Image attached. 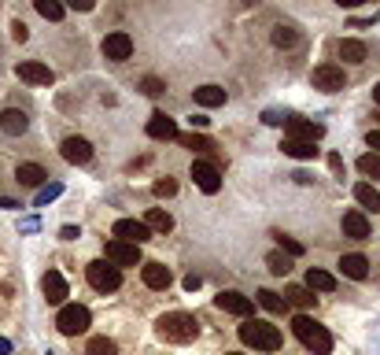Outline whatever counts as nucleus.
Wrapping results in <instances>:
<instances>
[{
    "mask_svg": "<svg viewBox=\"0 0 380 355\" xmlns=\"http://www.w3.org/2000/svg\"><path fill=\"white\" fill-rule=\"evenodd\" d=\"M155 329H159V337L170 340V344H189V340H196L200 322L192 315H184V311H170V315H162L155 322Z\"/></svg>",
    "mask_w": 380,
    "mask_h": 355,
    "instance_id": "obj_1",
    "label": "nucleus"
},
{
    "mask_svg": "<svg viewBox=\"0 0 380 355\" xmlns=\"http://www.w3.org/2000/svg\"><path fill=\"white\" fill-rule=\"evenodd\" d=\"M240 340L247 348H258V352H277L281 344H285V333L277 326H269V322H258V318H247L240 326Z\"/></svg>",
    "mask_w": 380,
    "mask_h": 355,
    "instance_id": "obj_2",
    "label": "nucleus"
},
{
    "mask_svg": "<svg viewBox=\"0 0 380 355\" xmlns=\"http://www.w3.org/2000/svg\"><path fill=\"white\" fill-rule=\"evenodd\" d=\"M292 333H296V337L303 340V348L314 352V355H329V352H332L329 329L318 326V322L307 318V315H296V318H292Z\"/></svg>",
    "mask_w": 380,
    "mask_h": 355,
    "instance_id": "obj_3",
    "label": "nucleus"
},
{
    "mask_svg": "<svg viewBox=\"0 0 380 355\" xmlns=\"http://www.w3.org/2000/svg\"><path fill=\"white\" fill-rule=\"evenodd\" d=\"M285 137L288 141H307V145H318L325 137V126L314 122V118H303V115H285Z\"/></svg>",
    "mask_w": 380,
    "mask_h": 355,
    "instance_id": "obj_4",
    "label": "nucleus"
},
{
    "mask_svg": "<svg viewBox=\"0 0 380 355\" xmlns=\"http://www.w3.org/2000/svg\"><path fill=\"white\" fill-rule=\"evenodd\" d=\"M89 322H93V315H89V307H82V304H63L59 315H56V326H59V333H67V337L85 333Z\"/></svg>",
    "mask_w": 380,
    "mask_h": 355,
    "instance_id": "obj_5",
    "label": "nucleus"
},
{
    "mask_svg": "<svg viewBox=\"0 0 380 355\" xmlns=\"http://www.w3.org/2000/svg\"><path fill=\"white\" fill-rule=\"evenodd\" d=\"M85 277H89V285L96 293H115V289L122 285V271H115V266L104 263V260H93L85 266Z\"/></svg>",
    "mask_w": 380,
    "mask_h": 355,
    "instance_id": "obj_6",
    "label": "nucleus"
},
{
    "mask_svg": "<svg viewBox=\"0 0 380 355\" xmlns=\"http://www.w3.org/2000/svg\"><path fill=\"white\" fill-rule=\"evenodd\" d=\"M310 85H314V89H321V93H340L347 85L343 67H336V63H321V67H314Z\"/></svg>",
    "mask_w": 380,
    "mask_h": 355,
    "instance_id": "obj_7",
    "label": "nucleus"
},
{
    "mask_svg": "<svg viewBox=\"0 0 380 355\" xmlns=\"http://www.w3.org/2000/svg\"><path fill=\"white\" fill-rule=\"evenodd\" d=\"M104 263H111L115 271H122V266H137L140 263V248H137V244H126V241H107Z\"/></svg>",
    "mask_w": 380,
    "mask_h": 355,
    "instance_id": "obj_8",
    "label": "nucleus"
},
{
    "mask_svg": "<svg viewBox=\"0 0 380 355\" xmlns=\"http://www.w3.org/2000/svg\"><path fill=\"white\" fill-rule=\"evenodd\" d=\"M104 60H111V63H126L129 56H133V37L126 34V30H115V34H107L104 37Z\"/></svg>",
    "mask_w": 380,
    "mask_h": 355,
    "instance_id": "obj_9",
    "label": "nucleus"
},
{
    "mask_svg": "<svg viewBox=\"0 0 380 355\" xmlns=\"http://www.w3.org/2000/svg\"><path fill=\"white\" fill-rule=\"evenodd\" d=\"M148 237H151V230L144 222H137V219H118L115 222V241H126V244H137V248H140Z\"/></svg>",
    "mask_w": 380,
    "mask_h": 355,
    "instance_id": "obj_10",
    "label": "nucleus"
},
{
    "mask_svg": "<svg viewBox=\"0 0 380 355\" xmlns=\"http://www.w3.org/2000/svg\"><path fill=\"white\" fill-rule=\"evenodd\" d=\"M214 304H218V311H225V315H240V318H247L255 311V304H251V296H244V293H218L214 296Z\"/></svg>",
    "mask_w": 380,
    "mask_h": 355,
    "instance_id": "obj_11",
    "label": "nucleus"
},
{
    "mask_svg": "<svg viewBox=\"0 0 380 355\" xmlns=\"http://www.w3.org/2000/svg\"><path fill=\"white\" fill-rule=\"evenodd\" d=\"M192 181H196L203 192H211V197L222 189V174H218V167H214V163H203V159H196V163H192Z\"/></svg>",
    "mask_w": 380,
    "mask_h": 355,
    "instance_id": "obj_12",
    "label": "nucleus"
},
{
    "mask_svg": "<svg viewBox=\"0 0 380 355\" xmlns=\"http://www.w3.org/2000/svg\"><path fill=\"white\" fill-rule=\"evenodd\" d=\"M15 74H19L23 82H30V85H52V82H56V74H52V71L45 67V63H37V60L19 63V67H15Z\"/></svg>",
    "mask_w": 380,
    "mask_h": 355,
    "instance_id": "obj_13",
    "label": "nucleus"
},
{
    "mask_svg": "<svg viewBox=\"0 0 380 355\" xmlns=\"http://www.w3.org/2000/svg\"><path fill=\"white\" fill-rule=\"evenodd\" d=\"M41 293H45L48 304H63L70 293H67V282H63V274L59 271H48L45 277H41Z\"/></svg>",
    "mask_w": 380,
    "mask_h": 355,
    "instance_id": "obj_14",
    "label": "nucleus"
},
{
    "mask_svg": "<svg viewBox=\"0 0 380 355\" xmlns=\"http://www.w3.org/2000/svg\"><path fill=\"white\" fill-rule=\"evenodd\" d=\"M148 137H155V141H173V137H178V122H173L170 115L155 111L148 118Z\"/></svg>",
    "mask_w": 380,
    "mask_h": 355,
    "instance_id": "obj_15",
    "label": "nucleus"
},
{
    "mask_svg": "<svg viewBox=\"0 0 380 355\" xmlns=\"http://www.w3.org/2000/svg\"><path fill=\"white\" fill-rule=\"evenodd\" d=\"M59 148H63V159H67V163H89L93 159V145L85 141V137H67Z\"/></svg>",
    "mask_w": 380,
    "mask_h": 355,
    "instance_id": "obj_16",
    "label": "nucleus"
},
{
    "mask_svg": "<svg viewBox=\"0 0 380 355\" xmlns=\"http://www.w3.org/2000/svg\"><path fill=\"white\" fill-rule=\"evenodd\" d=\"M343 237H351V241H369V219L362 211L343 215Z\"/></svg>",
    "mask_w": 380,
    "mask_h": 355,
    "instance_id": "obj_17",
    "label": "nucleus"
},
{
    "mask_svg": "<svg viewBox=\"0 0 380 355\" xmlns=\"http://www.w3.org/2000/svg\"><path fill=\"white\" fill-rule=\"evenodd\" d=\"M144 285L148 289H170L173 282V274H170V266H162V263H144Z\"/></svg>",
    "mask_w": 380,
    "mask_h": 355,
    "instance_id": "obj_18",
    "label": "nucleus"
},
{
    "mask_svg": "<svg viewBox=\"0 0 380 355\" xmlns=\"http://www.w3.org/2000/svg\"><path fill=\"white\" fill-rule=\"evenodd\" d=\"M336 56H340L343 63H365V45L362 41H354V37H343V41H336Z\"/></svg>",
    "mask_w": 380,
    "mask_h": 355,
    "instance_id": "obj_19",
    "label": "nucleus"
},
{
    "mask_svg": "<svg viewBox=\"0 0 380 355\" xmlns=\"http://www.w3.org/2000/svg\"><path fill=\"white\" fill-rule=\"evenodd\" d=\"M26 126H30V118H26V111H19V107H8V111L0 115V130L12 134V137L26 134Z\"/></svg>",
    "mask_w": 380,
    "mask_h": 355,
    "instance_id": "obj_20",
    "label": "nucleus"
},
{
    "mask_svg": "<svg viewBox=\"0 0 380 355\" xmlns=\"http://www.w3.org/2000/svg\"><path fill=\"white\" fill-rule=\"evenodd\" d=\"M15 178H19V185H30V189H41V185L48 181L45 167H37V163H19Z\"/></svg>",
    "mask_w": 380,
    "mask_h": 355,
    "instance_id": "obj_21",
    "label": "nucleus"
},
{
    "mask_svg": "<svg viewBox=\"0 0 380 355\" xmlns=\"http://www.w3.org/2000/svg\"><path fill=\"white\" fill-rule=\"evenodd\" d=\"M340 271L347 277H354V282H365V277H369V260H365V255H343Z\"/></svg>",
    "mask_w": 380,
    "mask_h": 355,
    "instance_id": "obj_22",
    "label": "nucleus"
},
{
    "mask_svg": "<svg viewBox=\"0 0 380 355\" xmlns=\"http://www.w3.org/2000/svg\"><path fill=\"white\" fill-rule=\"evenodd\" d=\"M307 289H310V293H332V289H336V277H332L329 271L310 266V271H307Z\"/></svg>",
    "mask_w": 380,
    "mask_h": 355,
    "instance_id": "obj_23",
    "label": "nucleus"
},
{
    "mask_svg": "<svg viewBox=\"0 0 380 355\" xmlns=\"http://www.w3.org/2000/svg\"><path fill=\"white\" fill-rule=\"evenodd\" d=\"M314 300H318V296H314V293H310V289H307V285H288V289H285V304H292V307H299V311H307V307H314Z\"/></svg>",
    "mask_w": 380,
    "mask_h": 355,
    "instance_id": "obj_24",
    "label": "nucleus"
},
{
    "mask_svg": "<svg viewBox=\"0 0 380 355\" xmlns=\"http://www.w3.org/2000/svg\"><path fill=\"white\" fill-rule=\"evenodd\" d=\"M144 226H148L151 233H170L173 230V219H170V211H162V208H148Z\"/></svg>",
    "mask_w": 380,
    "mask_h": 355,
    "instance_id": "obj_25",
    "label": "nucleus"
},
{
    "mask_svg": "<svg viewBox=\"0 0 380 355\" xmlns=\"http://www.w3.org/2000/svg\"><path fill=\"white\" fill-rule=\"evenodd\" d=\"M354 200L362 203L365 211H373V215L380 211V192L369 185V181H358V185H354Z\"/></svg>",
    "mask_w": 380,
    "mask_h": 355,
    "instance_id": "obj_26",
    "label": "nucleus"
},
{
    "mask_svg": "<svg viewBox=\"0 0 380 355\" xmlns=\"http://www.w3.org/2000/svg\"><path fill=\"white\" fill-rule=\"evenodd\" d=\"M196 104L200 107H222L225 104V89H222V85H200V89H196Z\"/></svg>",
    "mask_w": 380,
    "mask_h": 355,
    "instance_id": "obj_27",
    "label": "nucleus"
},
{
    "mask_svg": "<svg viewBox=\"0 0 380 355\" xmlns=\"http://www.w3.org/2000/svg\"><path fill=\"white\" fill-rule=\"evenodd\" d=\"M281 152L292 156V159H314V156H318V148L307 145V141H288V137H285V141H281Z\"/></svg>",
    "mask_w": 380,
    "mask_h": 355,
    "instance_id": "obj_28",
    "label": "nucleus"
},
{
    "mask_svg": "<svg viewBox=\"0 0 380 355\" xmlns=\"http://www.w3.org/2000/svg\"><path fill=\"white\" fill-rule=\"evenodd\" d=\"M266 266H269V271H274V274H281V277H285L288 271H292V255H285V252H269L266 255Z\"/></svg>",
    "mask_w": 380,
    "mask_h": 355,
    "instance_id": "obj_29",
    "label": "nucleus"
},
{
    "mask_svg": "<svg viewBox=\"0 0 380 355\" xmlns=\"http://www.w3.org/2000/svg\"><path fill=\"white\" fill-rule=\"evenodd\" d=\"M258 304H263L269 315H281V311H285V300H281L274 289H258Z\"/></svg>",
    "mask_w": 380,
    "mask_h": 355,
    "instance_id": "obj_30",
    "label": "nucleus"
},
{
    "mask_svg": "<svg viewBox=\"0 0 380 355\" xmlns=\"http://www.w3.org/2000/svg\"><path fill=\"white\" fill-rule=\"evenodd\" d=\"M358 170H362L365 178L380 181V156H377V152H365L362 159H358Z\"/></svg>",
    "mask_w": 380,
    "mask_h": 355,
    "instance_id": "obj_31",
    "label": "nucleus"
},
{
    "mask_svg": "<svg viewBox=\"0 0 380 355\" xmlns=\"http://www.w3.org/2000/svg\"><path fill=\"white\" fill-rule=\"evenodd\" d=\"M178 141L184 145V148H192V152H211L214 148V141H207V137H200V134H178Z\"/></svg>",
    "mask_w": 380,
    "mask_h": 355,
    "instance_id": "obj_32",
    "label": "nucleus"
},
{
    "mask_svg": "<svg viewBox=\"0 0 380 355\" xmlns=\"http://www.w3.org/2000/svg\"><path fill=\"white\" fill-rule=\"evenodd\" d=\"M296 41H299V34L292 26H274V45L277 48H292Z\"/></svg>",
    "mask_w": 380,
    "mask_h": 355,
    "instance_id": "obj_33",
    "label": "nucleus"
},
{
    "mask_svg": "<svg viewBox=\"0 0 380 355\" xmlns=\"http://www.w3.org/2000/svg\"><path fill=\"white\" fill-rule=\"evenodd\" d=\"M37 15H45V19H52V23H59L63 19V4H56V0H37Z\"/></svg>",
    "mask_w": 380,
    "mask_h": 355,
    "instance_id": "obj_34",
    "label": "nucleus"
},
{
    "mask_svg": "<svg viewBox=\"0 0 380 355\" xmlns=\"http://www.w3.org/2000/svg\"><path fill=\"white\" fill-rule=\"evenodd\" d=\"M115 340H107V337H93L89 340V348H85V355H115Z\"/></svg>",
    "mask_w": 380,
    "mask_h": 355,
    "instance_id": "obj_35",
    "label": "nucleus"
},
{
    "mask_svg": "<svg viewBox=\"0 0 380 355\" xmlns=\"http://www.w3.org/2000/svg\"><path fill=\"white\" fill-rule=\"evenodd\" d=\"M274 237L281 241V252H285V255H292V260H296V255H303V244H299V241H292L288 233H274Z\"/></svg>",
    "mask_w": 380,
    "mask_h": 355,
    "instance_id": "obj_36",
    "label": "nucleus"
},
{
    "mask_svg": "<svg viewBox=\"0 0 380 355\" xmlns=\"http://www.w3.org/2000/svg\"><path fill=\"white\" fill-rule=\"evenodd\" d=\"M173 192H178V181L173 178H159L155 181V197H173Z\"/></svg>",
    "mask_w": 380,
    "mask_h": 355,
    "instance_id": "obj_37",
    "label": "nucleus"
},
{
    "mask_svg": "<svg viewBox=\"0 0 380 355\" xmlns=\"http://www.w3.org/2000/svg\"><path fill=\"white\" fill-rule=\"evenodd\" d=\"M59 192H63V185H45V189H41V192H37V208H45V203H48V200H56V197H59Z\"/></svg>",
    "mask_w": 380,
    "mask_h": 355,
    "instance_id": "obj_38",
    "label": "nucleus"
},
{
    "mask_svg": "<svg viewBox=\"0 0 380 355\" xmlns=\"http://www.w3.org/2000/svg\"><path fill=\"white\" fill-rule=\"evenodd\" d=\"M140 89H144L148 96H159L162 89H167V85H162L159 78H144V82H140Z\"/></svg>",
    "mask_w": 380,
    "mask_h": 355,
    "instance_id": "obj_39",
    "label": "nucleus"
},
{
    "mask_svg": "<svg viewBox=\"0 0 380 355\" xmlns=\"http://www.w3.org/2000/svg\"><path fill=\"white\" fill-rule=\"evenodd\" d=\"M12 37H15V41H26V37H30L26 23H12Z\"/></svg>",
    "mask_w": 380,
    "mask_h": 355,
    "instance_id": "obj_40",
    "label": "nucleus"
},
{
    "mask_svg": "<svg viewBox=\"0 0 380 355\" xmlns=\"http://www.w3.org/2000/svg\"><path fill=\"white\" fill-rule=\"evenodd\" d=\"M365 141H369V148H373V152L380 156V130H369V137H365Z\"/></svg>",
    "mask_w": 380,
    "mask_h": 355,
    "instance_id": "obj_41",
    "label": "nucleus"
},
{
    "mask_svg": "<svg viewBox=\"0 0 380 355\" xmlns=\"http://www.w3.org/2000/svg\"><path fill=\"white\" fill-rule=\"evenodd\" d=\"M59 237H63V241H78V230H74V226H63V230H59Z\"/></svg>",
    "mask_w": 380,
    "mask_h": 355,
    "instance_id": "obj_42",
    "label": "nucleus"
},
{
    "mask_svg": "<svg viewBox=\"0 0 380 355\" xmlns=\"http://www.w3.org/2000/svg\"><path fill=\"white\" fill-rule=\"evenodd\" d=\"M184 289H189V293H196V289H200V274H189V277H184Z\"/></svg>",
    "mask_w": 380,
    "mask_h": 355,
    "instance_id": "obj_43",
    "label": "nucleus"
},
{
    "mask_svg": "<svg viewBox=\"0 0 380 355\" xmlns=\"http://www.w3.org/2000/svg\"><path fill=\"white\" fill-rule=\"evenodd\" d=\"M329 167L336 170V174H343V159H340V156H336V152L329 156Z\"/></svg>",
    "mask_w": 380,
    "mask_h": 355,
    "instance_id": "obj_44",
    "label": "nucleus"
},
{
    "mask_svg": "<svg viewBox=\"0 0 380 355\" xmlns=\"http://www.w3.org/2000/svg\"><path fill=\"white\" fill-rule=\"evenodd\" d=\"M207 122H211L207 115H192V126H196V130H203V126H207Z\"/></svg>",
    "mask_w": 380,
    "mask_h": 355,
    "instance_id": "obj_45",
    "label": "nucleus"
},
{
    "mask_svg": "<svg viewBox=\"0 0 380 355\" xmlns=\"http://www.w3.org/2000/svg\"><path fill=\"white\" fill-rule=\"evenodd\" d=\"M8 352H12V344H8L4 337H0V355H8Z\"/></svg>",
    "mask_w": 380,
    "mask_h": 355,
    "instance_id": "obj_46",
    "label": "nucleus"
},
{
    "mask_svg": "<svg viewBox=\"0 0 380 355\" xmlns=\"http://www.w3.org/2000/svg\"><path fill=\"white\" fill-rule=\"evenodd\" d=\"M373 100H377V104H380V82H377V85H373Z\"/></svg>",
    "mask_w": 380,
    "mask_h": 355,
    "instance_id": "obj_47",
    "label": "nucleus"
},
{
    "mask_svg": "<svg viewBox=\"0 0 380 355\" xmlns=\"http://www.w3.org/2000/svg\"><path fill=\"white\" fill-rule=\"evenodd\" d=\"M225 355H240V352H225Z\"/></svg>",
    "mask_w": 380,
    "mask_h": 355,
    "instance_id": "obj_48",
    "label": "nucleus"
}]
</instances>
